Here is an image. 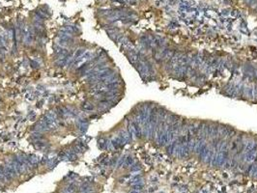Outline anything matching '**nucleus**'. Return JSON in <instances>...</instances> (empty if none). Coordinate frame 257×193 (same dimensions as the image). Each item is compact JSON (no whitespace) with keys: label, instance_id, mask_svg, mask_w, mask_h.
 <instances>
[{"label":"nucleus","instance_id":"1","mask_svg":"<svg viewBox=\"0 0 257 193\" xmlns=\"http://www.w3.org/2000/svg\"><path fill=\"white\" fill-rule=\"evenodd\" d=\"M81 107L84 111H92L95 108L94 104L92 103H90V101H84V103L82 104V105H81Z\"/></svg>","mask_w":257,"mask_h":193},{"label":"nucleus","instance_id":"2","mask_svg":"<svg viewBox=\"0 0 257 193\" xmlns=\"http://www.w3.org/2000/svg\"><path fill=\"white\" fill-rule=\"evenodd\" d=\"M85 52H86V51H85V49H84V48H80V49H77L76 51L75 52V54H74L73 58L75 60V59H77V58L81 57V56H82Z\"/></svg>","mask_w":257,"mask_h":193}]
</instances>
